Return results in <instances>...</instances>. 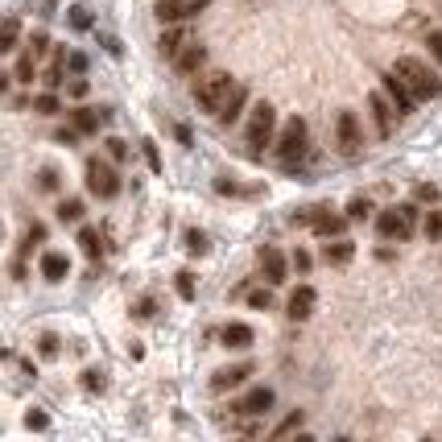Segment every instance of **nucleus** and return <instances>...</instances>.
Here are the masks:
<instances>
[{
	"label": "nucleus",
	"instance_id": "f257e3e1",
	"mask_svg": "<svg viewBox=\"0 0 442 442\" xmlns=\"http://www.w3.org/2000/svg\"><path fill=\"white\" fill-rule=\"evenodd\" d=\"M236 87L240 83H232V74H207V79H198V87H195V99H198V108L203 112H211V116H223L227 112V103H232V96H236Z\"/></svg>",
	"mask_w": 442,
	"mask_h": 442
},
{
	"label": "nucleus",
	"instance_id": "f03ea898",
	"mask_svg": "<svg viewBox=\"0 0 442 442\" xmlns=\"http://www.w3.org/2000/svg\"><path fill=\"white\" fill-rule=\"evenodd\" d=\"M393 74H401V79H405V87H409L418 99H434L442 91V83L430 74V67H426V62H418V58H397Z\"/></svg>",
	"mask_w": 442,
	"mask_h": 442
},
{
	"label": "nucleus",
	"instance_id": "7ed1b4c3",
	"mask_svg": "<svg viewBox=\"0 0 442 442\" xmlns=\"http://www.w3.org/2000/svg\"><path fill=\"white\" fill-rule=\"evenodd\" d=\"M380 236L385 240H409L414 232H418V207H409V203H401V207H389V211H380Z\"/></svg>",
	"mask_w": 442,
	"mask_h": 442
},
{
	"label": "nucleus",
	"instance_id": "20e7f679",
	"mask_svg": "<svg viewBox=\"0 0 442 442\" xmlns=\"http://www.w3.org/2000/svg\"><path fill=\"white\" fill-rule=\"evenodd\" d=\"M273 128H277V112H273V103H265V99H261V103H252V112H248V128H244L248 145H252V149L269 145Z\"/></svg>",
	"mask_w": 442,
	"mask_h": 442
},
{
	"label": "nucleus",
	"instance_id": "39448f33",
	"mask_svg": "<svg viewBox=\"0 0 442 442\" xmlns=\"http://www.w3.org/2000/svg\"><path fill=\"white\" fill-rule=\"evenodd\" d=\"M87 191L96 198H116L120 195V174L112 170L108 162L91 157V162H87Z\"/></svg>",
	"mask_w": 442,
	"mask_h": 442
},
{
	"label": "nucleus",
	"instance_id": "423d86ee",
	"mask_svg": "<svg viewBox=\"0 0 442 442\" xmlns=\"http://www.w3.org/2000/svg\"><path fill=\"white\" fill-rule=\"evenodd\" d=\"M306 120L302 116H294V120H285V128H281V141H277V157L281 162H298L302 153H306Z\"/></svg>",
	"mask_w": 442,
	"mask_h": 442
},
{
	"label": "nucleus",
	"instance_id": "0eeeda50",
	"mask_svg": "<svg viewBox=\"0 0 442 442\" xmlns=\"http://www.w3.org/2000/svg\"><path fill=\"white\" fill-rule=\"evenodd\" d=\"M211 0H157V21L162 25H178V21H191L195 13H203Z\"/></svg>",
	"mask_w": 442,
	"mask_h": 442
},
{
	"label": "nucleus",
	"instance_id": "6e6552de",
	"mask_svg": "<svg viewBox=\"0 0 442 442\" xmlns=\"http://www.w3.org/2000/svg\"><path fill=\"white\" fill-rule=\"evenodd\" d=\"M294 223H310L319 236H339V232L347 227V220L331 215L327 207H306V211H294Z\"/></svg>",
	"mask_w": 442,
	"mask_h": 442
},
{
	"label": "nucleus",
	"instance_id": "1a4fd4ad",
	"mask_svg": "<svg viewBox=\"0 0 442 442\" xmlns=\"http://www.w3.org/2000/svg\"><path fill=\"white\" fill-rule=\"evenodd\" d=\"M335 132H339V149H344V157H356V153H360V145H364L356 112H339V120H335Z\"/></svg>",
	"mask_w": 442,
	"mask_h": 442
},
{
	"label": "nucleus",
	"instance_id": "9d476101",
	"mask_svg": "<svg viewBox=\"0 0 442 442\" xmlns=\"http://www.w3.org/2000/svg\"><path fill=\"white\" fill-rule=\"evenodd\" d=\"M314 302H319V294H314L310 285H298L294 294H290V306H285V314H290L294 322L310 319V314H314Z\"/></svg>",
	"mask_w": 442,
	"mask_h": 442
},
{
	"label": "nucleus",
	"instance_id": "9b49d317",
	"mask_svg": "<svg viewBox=\"0 0 442 442\" xmlns=\"http://www.w3.org/2000/svg\"><path fill=\"white\" fill-rule=\"evenodd\" d=\"M368 108H372V120H376V132H380V137H393V108L397 103H389L380 91H372Z\"/></svg>",
	"mask_w": 442,
	"mask_h": 442
},
{
	"label": "nucleus",
	"instance_id": "f8f14e48",
	"mask_svg": "<svg viewBox=\"0 0 442 442\" xmlns=\"http://www.w3.org/2000/svg\"><path fill=\"white\" fill-rule=\"evenodd\" d=\"M256 261H261V273H265L269 285H281V281H285V256H281L277 248H261Z\"/></svg>",
	"mask_w": 442,
	"mask_h": 442
},
{
	"label": "nucleus",
	"instance_id": "ddd939ff",
	"mask_svg": "<svg viewBox=\"0 0 442 442\" xmlns=\"http://www.w3.org/2000/svg\"><path fill=\"white\" fill-rule=\"evenodd\" d=\"M248 376H252V368H248V364H232V368H220L215 376H211V393H227V389L244 385Z\"/></svg>",
	"mask_w": 442,
	"mask_h": 442
},
{
	"label": "nucleus",
	"instance_id": "4468645a",
	"mask_svg": "<svg viewBox=\"0 0 442 442\" xmlns=\"http://www.w3.org/2000/svg\"><path fill=\"white\" fill-rule=\"evenodd\" d=\"M385 91H389V99L397 103V112H414V99H418V96L405 87V79H401V74L389 71V79H385Z\"/></svg>",
	"mask_w": 442,
	"mask_h": 442
},
{
	"label": "nucleus",
	"instance_id": "2eb2a0df",
	"mask_svg": "<svg viewBox=\"0 0 442 442\" xmlns=\"http://www.w3.org/2000/svg\"><path fill=\"white\" fill-rule=\"evenodd\" d=\"M203 58H207V50L198 46V42H191V46L178 50L170 62H174V71H178V74H191V71H198V67H203Z\"/></svg>",
	"mask_w": 442,
	"mask_h": 442
},
{
	"label": "nucleus",
	"instance_id": "dca6fc26",
	"mask_svg": "<svg viewBox=\"0 0 442 442\" xmlns=\"http://www.w3.org/2000/svg\"><path fill=\"white\" fill-rule=\"evenodd\" d=\"M191 42H195V38H191V29H182V21H178L174 29H166V33L157 38V50H162L166 58H174L178 50H182V46H191Z\"/></svg>",
	"mask_w": 442,
	"mask_h": 442
},
{
	"label": "nucleus",
	"instance_id": "f3484780",
	"mask_svg": "<svg viewBox=\"0 0 442 442\" xmlns=\"http://www.w3.org/2000/svg\"><path fill=\"white\" fill-rule=\"evenodd\" d=\"M223 347H236V351H244V347H252V327L248 322H227L220 331Z\"/></svg>",
	"mask_w": 442,
	"mask_h": 442
},
{
	"label": "nucleus",
	"instance_id": "a211bd4d",
	"mask_svg": "<svg viewBox=\"0 0 442 442\" xmlns=\"http://www.w3.org/2000/svg\"><path fill=\"white\" fill-rule=\"evenodd\" d=\"M67 273H71L67 252H46V256H42V277H46V281H67Z\"/></svg>",
	"mask_w": 442,
	"mask_h": 442
},
{
	"label": "nucleus",
	"instance_id": "6ab92c4d",
	"mask_svg": "<svg viewBox=\"0 0 442 442\" xmlns=\"http://www.w3.org/2000/svg\"><path fill=\"white\" fill-rule=\"evenodd\" d=\"M236 409H240V414H248V418H256V414L273 409V389H252V393H248Z\"/></svg>",
	"mask_w": 442,
	"mask_h": 442
},
{
	"label": "nucleus",
	"instance_id": "aec40b11",
	"mask_svg": "<svg viewBox=\"0 0 442 442\" xmlns=\"http://www.w3.org/2000/svg\"><path fill=\"white\" fill-rule=\"evenodd\" d=\"M351 256H356V244H351V240H335V244L322 248V261H327V265H347Z\"/></svg>",
	"mask_w": 442,
	"mask_h": 442
},
{
	"label": "nucleus",
	"instance_id": "412c9836",
	"mask_svg": "<svg viewBox=\"0 0 442 442\" xmlns=\"http://www.w3.org/2000/svg\"><path fill=\"white\" fill-rule=\"evenodd\" d=\"M99 120H103V116H99L96 108H79V112H74V128H79V132H96Z\"/></svg>",
	"mask_w": 442,
	"mask_h": 442
},
{
	"label": "nucleus",
	"instance_id": "4be33fe9",
	"mask_svg": "<svg viewBox=\"0 0 442 442\" xmlns=\"http://www.w3.org/2000/svg\"><path fill=\"white\" fill-rule=\"evenodd\" d=\"M58 220H62V223H79V220H83V198H62V203H58Z\"/></svg>",
	"mask_w": 442,
	"mask_h": 442
},
{
	"label": "nucleus",
	"instance_id": "5701e85b",
	"mask_svg": "<svg viewBox=\"0 0 442 442\" xmlns=\"http://www.w3.org/2000/svg\"><path fill=\"white\" fill-rule=\"evenodd\" d=\"M79 248H83L91 261L99 256V232H96V227H83V232H79Z\"/></svg>",
	"mask_w": 442,
	"mask_h": 442
},
{
	"label": "nucleus",
	"instance_id": "b1692460",
	"mask_svg": "<svg viewBox=\"0 0 442 442\" xmlns=\"http://www.w3.org/2000/svg\"><path fill=\"white\" fill-rule=\"evenodd\" d=\"M207 232H198V227H191V232H186V252H195V256H203V252H207Z\"/></svg>",
	"mask_w": 442,
	"mask_h": 442
},
{
	"label": "nucleus",
	"instance_id": "393cba45",
	"mask_svg": "<svg viewBox=\"0 0 442 442\" xmlns=\"http://www.w3.org/2000/svg\"><path fill=\"white\" fill-rule=\"evenodd\" d=\"M302 421H306V418H302V409H294V414H290L285 421H277V430H273V438H285V434H294V430L302 426Z\"/></svg>",
	"mask_w": 442,
	"mask_h": 442
},
{
	"label": "nucleus",
	"instance_id": "a878e982",
	"mask_svg": "<svg viewBox=\"0 0 442 442\" xmlns=\"http://www.w3.org/2000/svg\"><path fill=\"white\" fill-rule=\"evenodd\" d=\"M17 46V17H8L4 29H0V50H13Z\"/></svg>",
	"mask_w": 442,
	"mask_h": 442
},
{
	"label": "nucleus",
	"instance_id": "bb28decb",
	"mask_svg": "<svg viewBox=\"0 0 442 442\" xmlns=\"http://www.w3.org/2000/svg\"><path fill=\"white\" fill-rule=\"evenodd\" d=\"M174 285H178V294L186 298V302H191V298H195V273H178V281H174Z\"/></svg>",
	"mask_w": 442,
	"mask_h": 442
},
{
	"label": "nucleus",
	"instance_id": "cd10ccee",
	"mask_svg": "<svg viewBox=\"0 0 442 442\" xmlns=\"http://www.w3.org/2000/svg\"><path fill=\"white\" fill-rule=\"evenodd\" d=\"M244 99H248V91H244V87H236V96H232V103H227L223 120H236V116H240V108H244Z\"/></svg>",
	"mask_w": 442,
	"mask_h": 442
},
{
	"label": "nucleus",
	"instance_id": "c85d7f7f",
	"mask_svg": "<svg viewBox=\"0 0 442 442\" xmlns=\"http://www.w3.org/2000/svg\"><path fill=\"white\" fill-rule=\"evenodd\" d=\"M248 306H252V310H269L273 294H269V290H252V294H248Z\"/></svg>",
	"mask_w": 442,
	"mask_h": 442
},
{
	"label": "nucleus",
	"instance_id": "c756f323",
	"mask_svg": "<svg viewBox=\"0 0 442 442\" xmlns=\"http://www.w3.org/2000/svg\"><path fill=\"white\" fill-rule=\"evenodd\" d=\"M103 145H108V157H112V162H124V157H128V145H124L120 137H108Z\"/></svg>",
	"mask_w": 442,
	"mask_h": 442
},
{
	"label": "nucleus",
	"instance_id": "7c9ffc66",
	"mask_svg": "<svg viewBox=\"0 0 442 442\" xmlns=\"http://www.w3.org/2000/svg\"><path fill=\"white\" fill-rule=\"evenodd\" d=\"M426 236L430 240H442V211H430L426 215Z\"/></svg>",
	"mask_w": 442,
	"mask_h": 442
},
{
	"label": "nucleus",
	"instance_id": "2f4dec72",
	"mask_svg": "<svg viewBox=\"0 0 442 442\" xmlns=\"http://www.w3.org/2000/svg\"><path fill=\"white\" fill-rule=\"evenodd\" d=\"M368 211H372L368 198H351V203H347V220H364Z\"/></svg>",
	"mask_w": 442,
	"mask_h": 442
},
{
	"label": "nucleus",
	"instance_id": "473e14b6",
	"mask_svg": "<svg viewBox=\"0 0 442 442\" xmlns=\"http://www.w3.org/2000/svg\"><path fill=\"white\" fill-rule=\"evenodd\" d=\"M71 25H74V29H91V13H87L83 4H74V8H71Z\"/></svg>",
	"mask_w": 442,
	"mask_h": 442
},
{
	"label": "nucleus",
	"instance_id": "72a5a7b5",
	"mask_svg": "<svg viewBox=\"0 0 442 442\" xmlns=\"http://www.w3.org/2000/svg\"><path fill=\"white\" fill-rule=\"evenodd\" d=\"M33 58H38V54L29 50V54H25L21 62H17V79H21V83H33V79H29V74H33Z\"/></svg>",
	"mask_w": 442,
	"mask_h": 442
},
{
	"label": "nucleus",
	"instance_id": "f704fd0d",
	"mask_svg": "<svg viewBox=\"0 0 442 442\" xmlns=\"http://www.w3.org/2000/svg\"><path fill=\"white\" fill-rule=\"evenodd\" d=\"M33 108H38L42 116H54V112H58V99H54V96L46 91V96H38V99H33Z\"/></svg>",
	"mask_w": 442,
	"mask_h": 442
},
{
	"label": "nucleus",
	"instance_id": "c9c22d12",
	"mask_svg": "<svg viewBox=\"0 0 442 442\" xmlns=\"http://www.w3.org/2000/svg\"><path fill=\"white\" fill-rule=\"evenodd\" d=\"M83 389H91V393H99V389H103V372L87 368V372H83Z\"/></svg>",
	"mask_w": 442,
	"mask_h": 442
},
{
	"label": "nucleus",
	"instance_id": "e433bc0d",
	"mask_svg": "<svg viewBox=\"0 0 442 442\" xmlns=\"http://www.w3.org/2000/svg\"><path fill=\"white\" fill-rule=\"evenodd\" d=\"M414 195H418L421 203H438V186H434V182H421V186L414 191Z\"/></svg>",
	"mask_w": 442,
	"mask_h": 442
},
{
	"label": "nucleus",
	"instance_id": "4c0bfd02",
	"mask_svg": "<svg viewBox=\"0 0 442 442\" xmlns=\"http://www.w3.org/2000/svg\"><path fill=\"white\" fill-rule=\"evenodd\" d=\"M46 46H50V38H46V33H33V38H29V50H33L38 58L46 54Z\"/></svg>",
	"mask_w": 442,
	"mask_h": 442
},
{
	"label": "nucleus",
	"instance_id": "58836bf2",
	"mask_svg": "<svg viewBox=\"0 0 442 442\" xmlns=\"http://www.w3.org/2000/svg\"><path fill=\"white\" fill-rule=\"evenodd\" d=\"M38 186H42V191H58V174H54V170H42Z\"/></svg>",
	"mask_w": 442,
	"mask_h": 442
},
{
	"label": "nucleus",
	"instance_id": "ea45409f",
	"mask_svg": "<svg viewBox=\"0 0 442 442\" xmlns=\"http://www.w3.org/2000/svg\"><path fill=\"white\" fill-rule=\"evenodd\" d=\"M25 426L29 430H46L50 421H46V414H25Z\"/></svg>",
	"mask_w": 442,
	"mask_h": 442
},
{
	"label": "nucleus",
	"instance_id": "a19ab883",
	"mask_svg": "<svg viewBox=\"0 0 442 442\" xmlns=\"http://www.w3.org/2000/svg\"><path fill=\"white\" fill-rule=\"evenodd\" d=\"M42 356H58V335H42Z\"/></svg>",
	"mask_w": 442,
	"mask_h": 442
},
{
	"label": "nucleus",
	"instance_id": "79ce46f5",
	"mask_svg": "<svg viewBox=\"0 0 442 442\" xmlns=\"http://www.w3.org/2000/svg\"><path fill=\"white\" fill-rule=\"evenodd\" d=\"M29 8H38V17H50L54 13V0H29Z\"/></svg>",
	"mask_w": 442,
	"mask_h": 442
},
{
	"label": "nucleus",
	"instance_id": "37998d69",
	"mask_svg": "<svg viewBox=\"0 0 442 442\" xmlns=\"http://www.w3.org/2000/svg\"><path fill=\"white\" fill-rule=\"evenodd\" d=\"M145 157H149L153 170H162V157H157V145H153V141H145Z\"/></svg>",
	"mask_w": 442,
	"mask_h": 442
},
{
	"label": "nucleus",
	"instance_id": "c03bdc74",
	"mask_svg": "<svg viewBox=\"0 0 442 442\" xmlns=\"http://www.w3.org/2000/svg\"><path fill=\"white\" fill-rule=\"evenodd\" d=\"M294 265L306 273V269H310V252H302V248H298V252H294Z\"/></svg>",
	"mask_w": 442,
	"mask_h": 442
},
{
	"label": "nucleus",
	"instance_id": "a18cd8bd",
	"mask_svg": "<svg viewBox=\"0 0 442 442\" xmlns=\"http://www.w3.org/2000/svg\"><path fill=\"white\" fill-rule=\"evenodd\" d=\"M430 50H434V58L442 62V33H430Z\"/></svg>",
	"mask_w": 442,
	"mask_h": 442
},
{
	"label": "nucleus",
	"instance_id": "49530a36",
	"mask_svg": "<svg viewBox=\"0 0 442 442\" xmlns=\"http://www.w3.org/2000/svg\"><path fill=\"white\" fill-rule=\"evenodd\" d=\"M67 62H71V71H87V58H83V54H71Z\"/></svg>",
	"mask_w": 442,
	"mask_h": 442
},
{
	"label": "nucleus",
	"instance_id": "de8ad7c7",
	"mask_svg": "<svg viewBox=\"0 0 442 442\" xmlns=\"http://www.w3.org/2000/svg\"><path fill=\"white\" fill-rule=\"evenodd\" d=\"M153 310H157V306H153V298H145V302H141V310H137V314H141V319H149V314H153Z\"/></svg>",
	"mask_w": 442,
	"mask_h": 442
}]
</instances>
